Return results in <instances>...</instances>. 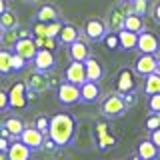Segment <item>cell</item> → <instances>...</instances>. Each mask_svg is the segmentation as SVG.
<instances>
[{"mask_svg": "<svg viewBox=\"0 0 160 160\" xmlns=\"http://www.w3.org/2000/svg\"><path fill=\"white\" fill-rule=\"evenodd\" d=\"M78 134V120L70 112H56L50 116V130L48 136L58 144L60 148L72 146Z\"/></svg>", "mask_w": 160, "mask_h": 160, "instance_id": "obj_1", "label": "cell"}, {"mask_svg": "<svg viewBox=\"0 0 160 160\" xmlns=\"http://www.w3.org/2000/svg\"><path fill=\"white\" fill-rule=\"evenodd\" d=\"M126 112H128V106L124 102V96L120 92H116V90L106 94V96H102V100H100V116L102 118L118 120Z\"/></svg>", "mask_w": 160, "mask_h": 160, "instance_id": "obj_2", "label": "cell"}, {"mask_svg": "<svg viewBox=\"0 0 160 160\" xmlns=\"http://www.w3.org/2000/svg\"><path fill=\"white\" fill-rule=\"evenodd\" d=\"M8 98H10V110L14 112H22L30 106L28 102V84L24 80H16L8 90Z\"/></svg>", "mask_w": 160, "mask_h": 160, "instance_id": "obj_3", "label": "cell"}, {"mask_svg": "<svg viewBox=\"0 0 160 160\" xmlns=\"http://www.w3.org/2000/svg\"><path fill=\"white\" fill-rule=\"evenodd\" d=\"M128 12H130V2H118L114 6H110L106 16V26L110 32H120L124 28V20H126Z\"/></svg>", "mask_w": 160, "mask_h": 160, "instance_id": "obj_4", "label": "cell"}, {"mask_svg": "<svg viewBox=\"0 0 160 160\" xmlns=\"http://www.w3.org/2000/svg\"><path fill=\"white\" fill-rule=\"evenodd\" d=\"M82 34L90 40V42H102L104 36L108 34L106 20L96 18V16L86 18V20H84V26H82Z\"/></svg>", "mask_w": 160, "mask_h": 160, "instance_id": "obj_5", "label": "cell"}, {"mask_svg": "<svg viewBox=\"0 0 160 160\" xmlns=\"http://www.w3.org/2000/svg\"><path fill=\"white\" fill-rule=\"evenodd\" d=\"M56 100L62 106H74L80 102V86L68 80H62L56 88Z\"/></svg>", "mask_w": 160, "mask_h": 160, "instance_id": "obj_6", "label": "cell"}, {"mask_svg": "<svg viewBox=\"0 0 160 160\" xmlns=\"http://www.w3.org/2000/svg\"><path fill=\"white\" fill-rule=\"evenodd\" d=\"M136 76L138 74L134 72V68L122 66L116 74V92H120V94L134 92L136 90Z\"/></svg>", "mask_w": 160, "mask_h": 160, "instance_id": "obj_7", "label": "cell"}, {"mask_svg": "<svg viewBox=\"0 0 160 160\" xmlns=\"http://www.w3.org/2000/svg\"><path fill=\"white\" fill-rule=\"evenodd\" d=\"M102 100V86L96 80H86L80 84V104H96Z\"/></svg>", "mask_w": 160, "mask_h": 160, "instance_id": "obj_8", "label": "cell"}, {"mask_svg": "<svg viewBox=\"0 0 160 160\" xmlns=\"http://www.w3.org/2000/svg\"><path fill=\"white\" fill-rule=\"evenodd\" d=\"M132 68H134V72L138 74V76H148V74H152V72H156V68H158V54H146V52H140L136 60H134V64H132Z\"/></svg>", "mask_w": 160, "mask_h": 160, "instance_id": "obj_9", "label": "cell"}, {"mask_svg": "<svg viewBox=\"0 0 160 160\" xmlns=\"http://www.w3.org/2000/svg\"><path fill=\"white\" fill-rule=\"evenodd\" d=\"M48 134H44L42 130H38L36 126H26L22 130V134H20V140H22L26 146L32 150V152H38V150L44 148V140H46Z\"/></svg>", "mask_w": 160, "mask_h": 160, "instance_id": "obj_10", "label": "cell"}, {"mask_svg": "<svg viewBox=\"0 0 160 160\" xmlns=\"http://www.w3.org/2000/svg\"><path fill=\"white\" fill-rule=\"evenodd\" d=\"M32 66L36 70H42V72H52L54 68H56V54H54V50L50 48H38L36 56L32 58Z\"/></svg>", "mask_w": 160, "mask_h": 160, "instance_id": "obj_11", "label": "cell"}, {"mask_svg": "<svg viewBox=\"0 0 160 160\" xmlns=\"http://www.w3.org/2000/svg\"><path fill=\"white\" fill-rule=\"evenodd\" d=\"M138 52H146V54H158L160 52V38L150 30L138 34Z\"/></svg>", "mask_w": 160, "mask_h": 160, "instance_id": "obj_12", "label": "cell"}, {"mask_svg": "<svg viewBox=\"0 0 160 160\" xmlns=\"http://www.w3.org/2000/svg\"><path fill=\"white\" fill-rule=\"evenodd\" d=\"M158 156H160V148L152 142V140H150V136L138 140L134 158H140V160H156Z\"/></svg>", "mask_w": 160, "mask_h": 160, "instance_id": "obj_13", "label": "cell"}, {"mask_svg": "<svg viewBox=\"0 0 160 160\" xmlns=\"http://www.w3.org/2000/svg\"><path fill=\"white\" fill-rule=\"evenodd\" d=\"M64 80H68V82H74V84H82L86 82V66H84V62H80V60H70V64L66 66L64 70Z\"/></svg>", "mask_w": 160, "mask_h": 160, "instance_id": "obj_14", "label": "cell"}, {"mask_svg": "<svg viewBox=\"0 0 160 160\" xmlns=\"http://www.w3.org/2000/svg\"><path fill=\"white\" fill-rule=\"evenodd\" d=\"M90 40L86 38H78L74 40L72 44H68V58L70 60H80V62H84L88 56H90Z\"/></svg>", "mask_w": 160, "mask_h": 160, "instance_id": "obj_15", "label": "cell"}, {"mask_svg": "<svg viewBox=\"0 0 160 160\" xmlns=\"http://www.w3.org/2000/svg\"><path fill=\"white\" fill-rule=\"evenodd\" d=\"M84 66H86V78L88 80H96V82H100V80L106 76V68H104L102 60L92 56V54L84 60Z\"/></svg>", "mask_w": 160, "mask_h": 160, "instance_id": "obj_16", "label": "cell"}, {"mask_svg": "<svg viewBox=\"0 0 160 160\" xmlns=\"http://www.w3.org/2000/svg\"><path fill=\"white\" fill-rule=\"evenodd\" d=\"M26 84H28V88H32V90H36V92L42 94V92H46V90H50V76H48V72H42V70L34 68V72L28 76Z\"/></svg>", "mask_w": 160, "mask_h": 160, "instance_id": "obj_17", "label": "cell"}, {"mask_svg": "<svg viewBox=\"0 0 160 160\" xmlns=\"http://www.w3.org/2000/svg\"><path fill=\"white\" fill-rule=\"evenodd\" d=\"M32 154H34L32 150H30L20 138H16V140H12V144H10V148L6 152V158L8 160H28Z\"/></svg>", "mask_w": 160, "mask_h": 160, "instance_id": "obj_18", "label": "cell"}, {"mask_svg": "<svg viewBox=\"0 0 160 160\" xmlns=\"http://www.w3.org/2000/svg\"><path fill=\"white\" fill-rule=\"evenodd\" d=\"M14 52L22 54L26 60H30V62H32V58L36 56V52H38V44H36V40H34L32 36L20 38L18 42H16V46H14Z\"/></svg>", "mask_w": 160, "mask_h": 160, "instance_id": "obj_19", "label": "cell"}, {"mask_svg": "<svg viewBox=\"0 0 160 160\" xmlns=\"http://www.w3.org/2000/svg\"><path fill=\"white\" fill-rule=\"evenodd\" d=\"M34 16H36V20H42V22L48 24V22H54V20H60V10L50 2H42L38 4Z\"/></svg>", "mask_w": 160, "mask_h": 160, "instance_id": "obj_20", "label": "cell"}, {"mask_svg": "<svg viewBox=\"0 0 160 160\" xmlns=\"http://www.w3.org/2000/svg\"><path fill=\"white\" fill-rule=\"evenodd\" d=\"M78 38H80V28L72 22H64L62 28H60V34H58V42L62 46H68V44H72Z\"/></svg>", "mask_w": 160, "mask_h": 160, "instance_id": "obj_21", "label": "cell"}, {"mask_svg": "<svg viewBox=\"0 0 160 160\" xmlns=\"http://www.w3.org/2000/svg\"><path fill=\"white\" fill-rule=\"evenodd\" d=\"M2 124L10 130V132H12V136H14V138H20L22 130L26 128V122H24V118H22V116H18V114H8V116H4Z\"/></svg>", "mask_w": 160, "mask_h": 160, "instance_id": "obj_22", "label": "cell"}, {"mask_svg": "<svg viewBox=\"0 0 160 160\" xmlns=\"http://www.w3.org/2000/svg\"><path fill=\"white\" fill-rule=\"evenodd\" d=\"M118 36H120V50H124V52H132V50L138 48V34L136 32L122 28L118 32Z\"/></svg>", "mask_w": 160, "mask_h": 160, "instance_id": "obj_23", "label": "cell"}, {"mask_svg": "<svg viewBox=\"0 0 160 160\" xmlns=\"http://www.w3.org/2000/svg\"><path fill=\"white\" fill-rule=\"evenodd\" d=\"M124 28L140 34V32H144V30H146V20H144V16H140V14L128 12L126 14V20H124Z\"/></svg>", "mask_w": 160, "mask_h": 160, "instance_id": "obj_24", "label": "cell"}, {"mask_svg": "<svg viewBox=\"0 0 160 160\" xmlns=\"http://www.w3.org/2000/svg\"><path fill=\"white\" fill-rule=\"evenodd\" d=\"M14 74L12 68V50L8 48H0V76H10Z\"/></svg>", "mask_w": 160, "mask_h": 160, "instance_id": "obj_25", "label": "cell"}, {"mask_svg": "<svg viewBox=\"0 0 160 160\" xmlns=\"http://www.w3.org/2000/svg\"><path fill=\"white\" fill-rule=\"evenodd\" d=\"M144 94L150 96V94L160 92V72H152L148 76H144Z\"/></svg>", "mask_w": 160, "mask_h": 160, "instance_id": "obj_26", "label": "cell"}, {"mask_svg": "<svg viewBox=\"0 0 160 160\" xmlns=\"http://www.w3.org/2000/svg\"><path fill=\"white\" fill-rule=\"evenodd\" d=\"M94 140H96V148L100 150V152H106V150L114 148L118 144V136H114L112 132H106V134H102L100 138H94Z\"/></svg>", "mask_w": 160, "mask_h": 160, "instance_id": "obj_27", "label": "cell"}, {"mask_svg": "<svg viewBox=\"0 0 160 160\" xmlns=\"http://www.w3.org/2000/svg\"><path fill=\"white\" fill-rule=\"evenodd\" d=\"M0 26H2L4 30L16 28V26H18V16H16V12H14V10H10V8L4 10V12L0 14Z\"/></svg>", "mask_w": 160, "mask_h": 160, "instance_id": "obj_28", "label": "cell"}, {"mask_svg": "<svg viewBox=\"0 0 160 160\" xmlns=\"http://www.w3.org/2000/svg\"><path fill=\"white\" fill-rule=\"evenodd\" d=\"M18 40H20V36H18V30H16V28L4 30L2 40H0V46H4V48H8V50H14V46H16Z\"/></svg>", "mask_w": 160, "mask_h": 160, "instance_id": "obj_29", "label": "cell"}, {"mask_svg": "<svg viewBox=\"0 0 160 160\" xmlns=\"http://www.w3.org/2000/svg\"><path fill=\"white\" fill-rule=\"evenodd\" d=\"M156 128H160V112H150L146 116V120H144V130L152 132Z\"/></svg>", "mask_w": 160, "mask_h": 160, "instance_id": "obj_30", "label": "cell"}, {"mask_svg": "<svg viewBox=\"0 0 160 160\" xmlns=\"http://www.w3.org/2000/svg\"><path fill=\"white\" fill-rule=\"evenodd\" d=\"M102 44H104L108 50H118V48H120V36H118V32H110V30H108V34L104 36Z\"/></svg>", "mask_w": 160, "mask_h": 160, "instance_id": "obj_31", "label": "cell"}, {"mask_svg": "<svg viewBox=\"0 0 160 160\" xmlns=\"http://www.w3.org/2000/svg\"><path fill=\"white\" fill-rule=\"evenodd\" d=\"M28 62H30V60H26L22 54H18V52H14V50H12V68H14V72H16V74L22 72V70H26Z\"/></svg>", "mask_w": 160, "mask_h": 160, "instance_id": "obj_32", "label": "cell"}, {"mask_svg": "<svg viewBox=\"0 0 160 160\" xmlns=\"http://www.w3.org/2000/svg\"><path fill=\"white\" fill-rule=\"evenodd\" d=\"M130 12L146 16L148 14V0H132V2H130Z\"/></svg>", "mask_w": 160, "mask_h": 160, "instance_id": "obj_33", "label": "cell"}, {"mask_svg": "<svg viewBox=\"0 0 160 160\" xmlns=\"http://www.w3.org/2000/svg\"><path fill=\"white\" fill-rule=\"evenodd\" d=\"M32 124H34L38 130H42L44 134H48V130H50V116H46V114H36Z\"/></svg>", "mask_w": 160, "mask_h": 160, "instance_id": "obj_34", "label": "cell"}, {"mask_svg": "<svg viewBox=\"0 0 160 160\" xmlns=\"http://www.w3.org/2000/svg\"><path fill=\"white\" fill-rule=\"evenodd\" d=\"M30 30H32L34 38H36V36H42V38H46L48 24H46V22H42V20H34V22L30 24Z\"/></svg>", "mask_w": 160, "mask_h": 160, "instance_id": "obj_35", "label": "cell"}, {"mask_svg": "<svg viewBox=\"0 0 160 160\" xmlns=\"http://www.w3.org/2000/svg\"><path fill=\"white\" fill-rule=\"evenodd\" d=\"M110 132V124H108V118L104 120H98L96 124H94V138H100L102 134Z\"/></svg>", "mask_w": 160, "mask_h": 160, "instance_id": "obj_36", "label": "cell"}, {"mask_svg": "<svg viewBox=\"0 0 160 160\" xmlns=\"http://www.w3.org/2000/svg\"><path fill=\"white\" fill-rule=\"evenodd\" d=\"M62 20H54V22H48V30H46V36L50 38H58L60 34V28H62Z\"/></svg>", "mask_w": 160, "mask_h": 160, "instance_id": "obj_37", "label": "cell"}, {"mask_svg": "<svg viewBox=\"0 0 160 160\" xmlns=\"http://www.w3.org/2000/svg\"><path fill=\"white\" fill-rule=\"evenodd\" d=\"M146 106H148L150 112H160V92L150 94V96H148V102H146Z\"/></svg>", "mask_w": 160, "mask_h": 160, "instance_id": "obj_38", "label": "cell"}, {"mask_svg": "<svg viewBox=\"0 0 160 160\" xmlns=\"http://www.w3.org/2000/svg\"><path fill=\"white\" fill-rule=\"evenodd\" d=\"M6 110H10V98H8V90L0 88V114H4Z\"/></svg>", "mask_w": 160, "mask_h": 160, "instance_id": "obj_39", "label": "cell"}, {"mask_svg": "<svg viewBox=\"0 0 160 160\" xmlns=\"http://www.w3.org/2000/svg\"><path fill=\"white\" fill-rule=\"evenodd\" d=\"M150 16H152V20L160 26V0H156V2L150 6Z\"/></svg>", "mask_w": 160, "mask_h": 160, "instance_id": "obj_40", "label": "cell"}, {"mask_svg": "<svg viewBox=\"0 0 160 160\" xmlns=\"http://www.w3.org/2000/svg\"><path fill=\"white\" fill-rule=\"evenodd\" d=\"M60 146H58V144L56 142H54V140L52 138H50V136H46V140H44V148L42 150H46V152L48 154H54V152H56V150H58Z\"/></svg>", "mask_w": 160, "mask_h": 160, "instance_id": "obj_41", "label": "cell"}, {"mask_svg": "<svg viewBox=\"0 0 160 160\" xmlns=\"http://www.w3.org/2000/svg\"><path fill=\"white\" fill-rule=\"evenodd\" d=\"M122 96H124V102H126V106H128V108H132L134 104H136V100H138L136 90H134V92H128V94H122Z\"/></svg>", "mask_w": 160, "mask_h": 160, "instance_id": "obj_42", "label": "cell"}, {"mask_svg": "<svg viewBox=\"0 0 160 160\" xmlns=\"http://www.w3.org/2000/svg\"><path fill=\"white\" fill-rule=\"evenodd\" d=\"M10 144H12V140H10V138L0 136V152L6 154V152H8V148H10Z\"/></svg>", "mask_w": 160, "mask_h": 160, "instance_id": "obj_43", "label": "cell"}, {"mask_svg": "<svg viewBox=\"0 0 160 160\" xmlns=\"http://www.w3.org/2000/svg\"><path fill=\"white\" fill-rule=\"evenodd\" d=\"M56 44H60V42H58V38H50V36H46V40H44V48L56 50Z\"/></svg>", "mask_w": 160, "mask_h": 160, "instance_id": "obj_44", "label": "cell"}, {"mask_svg": "<svg viewBox=\"0 0 160 160\" xmlns=\"http://www.w3.org/2000/svg\"><path fill=\"white\" fill-rule=\"evenodd\" d=\"M148 136H150V140H152L154 144L160 148V128H156V130H152V132H148Z\"/></svg>", "mask_w": 160, "mask_h": 160, "instance_id": "obj_45", "label": "cell"}, {"mask_svg": "<svg viewBox=\"0 0 160 160\" xmlns=\"http://www.w3.org/2000/svg\"><path fill=\"white\" fill-rule=\"evenodd\" d=\"M6 8H8V0H0V14H2Z\"/></svg>", "mask_w": 160, "mask_h": 160, "instance_id": "obj_46", "label": "cell"}, {"mask_svg": "<svg viewBox=\"0 0 160 160\" xmlns=\"http://www.w3.org/2000/svg\"><path fill=\"white\" fill-rule=\"evenodd\" d=\"M24 2H28V4H40V0H24Z\"/></svg>", "mask_w": 160, "mask_h": 160, "instance_id": "obj_47", "label": "cell"}, {"mask_svg": "<svg viewBox=\"0 0 160 160\" xmlns=\"http://www.w3.org/2000/svg\"><path fill=\"white\" fill-rule=\"evenodd\" d=\"M156 72H160V52H158V68H156Z\"/></svg>", "mask_w": 160, "mask_h": 160, "instance_id": "obj_48", "label": "cell"}, {"mask_svg": "<svg viewBox=\"0 0 160 160\" xmlns=\"http://www.w3.org/2000/svg\"><path fill=\"white\" fill-rule=\"evenodd\" d=\"M2 34H4V28L0 26V40H2Z\"/></svg>", "mask_w": 160, "mask_h": 160, "instance_id": "obj_49", "label": "cell"}, {"mask_svg": "<svg viewBox=\"0 0 160 160\" xmlns=\"http://www.w3.org/2000/svg\"><path fill=\"white\" fill-rule=\"evenodd\" d=\"M120 2H132V0H120Z\"/></svg>", "mask_w": 160, "mask_h": 160, "instance_id": "obj_50", "label": "cell"}]
</instances>
